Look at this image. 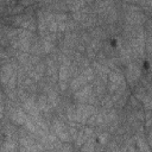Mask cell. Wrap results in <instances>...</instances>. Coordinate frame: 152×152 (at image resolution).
Wrapping results in <instances>:
<instances>
[{"instance_id": "9c48e42d", "label": "cell", "mask_w": 152, "mask_h": 152, "mask_svg": "<svg viewBox=\"0 0 152 152\" xmlns=\"http://www.w3.org/2000/svg\"><path fill=\"white\" fill-rule=\"evenodd\" d=\"M58 75H59V81H61V82L66 81V78H68V76H69V66L65 65V64L61 65L59 71H58Z\"/></svg>"}, {"instance_id": "7c38bea8", "label": "cell", "mask_w": 152, "mask_h": 152, "mask_svg": "<svg viewBox=\"0 0 152 152\" xmlns=\"http://www.w3.org/2000/svg\"><path fill=\"white\" fill-rule=\"evenodd\" d=\"M32 2V0H21V4L23 5H30Z\"/></svg>"}, {"instance_id": "8fae6325", "label": "cell", "mask_w": 152, "mask_h": 152, "mask_svg": "<svg viewBox=\"0 0 152 152\" xmlns=\"http://www.w3.org/2000/svg\"><path fill=\"white\" fill-rule=\"evenodd\" d=\"M141 101H142L145 108H147V109H151V108H152V96L145 95V96L141 99Z\"/></svg>"}, {"instance_id": "ba28073f", "label": "cell", "mask_w": 152, "mask_h": 152, "mask_svg": "<svg viewBox=\"0 0 152 152\" xmlns=\"http://www.w3.org/2000/svg\"><path fill=\"white\" fill-rule=\"evenodd\" d=\"M14 75L13 72V68L11 64H5L1 69V80H2V83L4 84H7L8 81L12 78V76Z\"/></svg>"}, {"instance_id": "30bf717a", "label": "cell", "mask_w": 152, "mask_h": 152, "mask_svg": "<svg viewBox=\"0 0 152 152\" xmlns=\"http://www.w3.org/2000/svg\"><path fill=\"white\" fill-rule=\"evenodd\" d=\"M94 70H95V72L100 76V77H106V75L108 74V70H107V68L106 66H103V65H101V64H97V63H95L94 64Z\"/></svg>"}, {"instance_id": "4fadbf2b", "label": "cell", "mask_w": 152, "mask_h": 152, "mask_svg": "<svg viewBox=\"0 0 152 152\" xmlns=\"http://www.w3.org/2000/svg\"><path fill=\"white\" fill-rule=\"evenodd\" d=\"M147 4H148L150 6H152V0H147Z\"/></svg>"}, {"instance_id": "7a4b0ae2", "label": "cell", "mask_w": 152, "mask_h": 152, "mask_svg": "<svg viewBox=\"0 0 152 152\" xmlns=\"http://www.w3.org/2000/svg\"><path fill=\"white\" fill-rule=\"evenodd\" d=\"M93 76H94L93 70H91V69H87L82 75L77 76V77L71 82V89H72V90H76V89L83 87L87 82H89V81L93 78Z\"/></svg>"}, {"instance_id": "5b68a950", "label": "cell", "mask_w": 152, "mask_h": 152, "mask_svg": "<svg viewBox=\"0 0 152 152\" xmlns=\"http://www.w3.org/2000/svg\"><path fill=\"white\" fill-rule=\"evenodd\" d=\"M10 118H11V120H12L14 124H18V125H23V124H25V121L27 120L26 114H25L21 109H19V108L12 109V110H11V114H10Z\"/></svg>"}, {"instance_id": "8992f818", "label": "cell", "mask_w": 152, "mask_h": 152, "mask_svg": "<svg viewBox=\"0 0 152 152\" xmlns=\"http://www.w3.org/2000/svg\"><path fill=\"white\" fill-rule=\"evenodd\" d=\"M24 108H25L26 113H28L30 115H32L34 119L38 120V118H39L38 109H39V108H38V106H37V103L33 102L32 99H27V100H25V102H24Z\"/></svg>"}, {"instance_id": "3957f363", "label": "cell", "mask_w": 152, "mask_h": 152, "mask_svg": "<svg viewBox=\"0 0 152 152\" xmlns=\"http://www.w3.org/2000/svg\"><path fill=\"white\" fill-rule=\"evenodd\" d=\"M125 76L128 81V83L133 84L137 82V80L140 77V69L137 64H129L125 70Z\"/></svg>"}, {"instance_id": "277c9868", "label": "cell", "mask_w": 152, "mask_h": 152, "mask_svg": "<svg viewBox=\"0 0 152 152\" xmlns=\"http://www.w3.org/2000/svg\"><path fill=\"white\" fill-rule=\"evenodd\" d=\"M90 96H91V86H83L78 88L74 95L75 100L78 101L80 103H84Z\"/></svg>"}, {"instance_id": "52a82bcc", "label": "cell", "mask_w": 152, "mask_h": 152, "mask_svg": "<svg viewBox=\"0 0 152 152\" xmlns=\"http://www.w3.org/2000/svg\"><path fill=\"white\" fill-rule=\"evenodd\" d=\"M126 19H127V23H129L131 25H140V24L144 23L145 17L141 13H139L137 11H133L129 14H127Z\"/></svg>"}, {"instance_id": "5bb4252c", "label": "cell", "mask_w": 152, "mask_h": 152, "mask_svg": "<svg viewBox=\"0 0 152 152\" xmlns=\"http://www.w3.org/2000/svg\"><path fill=\"white\" fill-rule=\"evenodd\" d=\"M46 2H51V1H55V0H45Z\"/></svg>"}, {"instance_id": "6da1fadb", "label": "cell", "mask_w": 152, "mask_h": 152, "mask_svg": "<svg viewBox=\"0 0 152 152\" xmlns=\"http://www.w3.org/2000/svg\"><path fill=\"white\" fill-rule=\"evenodd\" d=\"M95 113V108L90 104H78L75 109V120L78 122H86Z\"/></svg>"}]
</instances>
